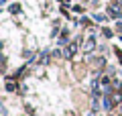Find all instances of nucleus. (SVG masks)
Instances as JSON below:
<instances>
[{"label":"nucleus","mask_w":122,"mask_h":116,"mask_svg":"<svg viewBox=\"0 0 122 116\" xmlns=\"http://www.w3.org/2000/svg\"><path fill=\"white\" fill-rule=\"evenodd\" d=\"M75 49H77V45H75V43H71L69 47H67V51H65V55H67V57H73V53H75Z\"/></svg>","instance_id":"1"}]
</instances>
